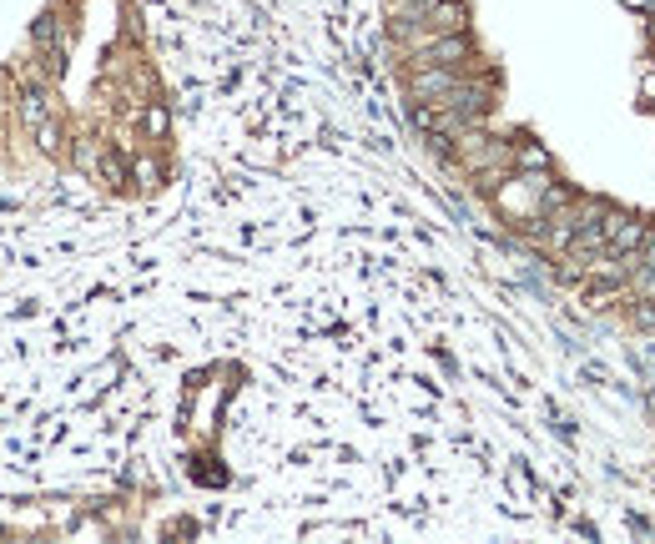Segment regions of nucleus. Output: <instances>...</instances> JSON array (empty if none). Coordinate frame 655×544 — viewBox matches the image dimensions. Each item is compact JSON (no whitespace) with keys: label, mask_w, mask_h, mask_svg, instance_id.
<instances>
[{"label":"nucleus","mask_w":655,"mask_h":544,"mask_svg":"<svg viewBox=\"0 0 655 544\" xmlns=\"http://www.w3.org/2000/svg\"><path fill=\"white\" fill-rule=\"evenodd\" d=\"M409 56H414V66H449V71H459V76H469V71L479 66L469 31H444V36H429V41H424L419 51H409Z\"/></svg>","instance_id":"1"},{"label":"nucleus","mask_w":655,"mask_h":544,"mask_svg":"<svg viewBox=\"0 0 655 544\" xmlns=\"http://www.w3.org/2000/svg\"><path fill=\"white\" fill-rule=\"evenodd\" d=\"M459 81H464V76L449 71V66H414V71H409V96H414L419 106H439Z\"/></svg>","instance_id":"2"},{"label":"nucleus","mask_w":655,"mask_h":544,"mask_svg":"<svg viewBox=\"0 0 655 544\" xmlns=\"http://www.w3.org/2000/svg\"><path fill=\"white\" fill-rule=\"evenodd\" d=\"M645 232H650V222H640V217H625L620 227H615V237H610V257H620V262H640V247H645Z\"/></svg>","instance_id":"3"},{"label":"nucleus","mask_w":655,"mask_h":544,"mask_svg":"<svg viewBox=\"0 0 655 544\" xmlns=\"http://www.w3.org/2000/svg\"><path fill=\"white\" fill-rule=\"evenodd\" d=\"M142 126H147V136H152V142H162V136L172 131V116H167V106H157V101H152V106L142 111Z\"/></svg>","instance_id":"4"},{"label":"nucleus","mask_w":655,"mask_h":544,"mask_svg":"<svg viewBox=\"0 0 655 544\" xmlns=\"http://www.w3.org/2000/svg\"><path fill=\"white\" fill-rule=\"evenodd\" d=\"M21 121H26L31 131H36L41 121H51V116H46V96H41V91H26V96H21Z\"/></svg>","instance_id":"5"},{"label":"nucleus","mask_w":655,"mask_h":544,"mask_svg":"<svg viewBox=\"0 0 655 544\" xmlns=\"http://www.w3.org/2000/svg\"><path fill=\"white\" fill-rule=\"evenodd\" d=\"M514 162H519L524 172H535V177H550V157H545L540 147H519V152H514Z\"/></svg>","instance_id":"6"},{"label":"nucleus","mask_w":655,"mask_h":544,"mask_svg":"<svg viewBox=\"0 0 655 544\" xmlns=\"http://www.w3.org/2000/svg\"><path fill=\"white\" fill-rule=\"evenodd\" d=\"M131 177H137L142 187H162V162L157 157H137V162H131Z\"/></svg>","instance_id":"7"},{"label":"nucleus","mask_w":655,"mask_h":544,"mask_svg":"<svg viewBox=\"0 0 655 544\" xmlns=\"http://www.w3.org/2000/svg\"><path fill=\"white\" fill-rule=\"evenodd\" d=\"M36 142H41V152L56 157V152H61V126H56V121H41V126H36Z\"/></svg>","instance_id":"8"},{"label":"nucleus","mask_w":655,"mask_h":544,"mask_svg":"<svg viewBox=\"0 0 655 544\" xmlns=\"http://www.w3.org/2000/svg\"><path fill=\"white\" fill-rule=\"evenodd\" d=\"M101 177H106V182H126L121 162H111V157H101Z\"/></svg>","instance_id":"9"},{"label":"nucleus","mask_w":655,"mask_h":544,"mask_svg":"<svg viewBox=\"0 0 655 544\" xmlns=\"http://www.w3.org/2000/svg\"><path fill=\"white\" fill-rule=\"evenodd\" d=\"M640 101H645V106H655V66H650V71H645V81H640Z\"/></svg>","instance_id":"10"},{"label":"nucleus","mask_w":655,"mask_h":544,"mask_svg":"<svg viewBox=\"0 0 655 544\" xmlns=\"http://www.w3.org/2000/svg\"><path fill=\"white\" fill-rule=\"evenodd\" d=\"M640 262H655V227L645 232V247H640Z\"/></svg>","instance_id":"11"},{"label":"nucleus","mask_w":655,"mask_h":544,"mask_svg":"<svg viewBox=\"0 0 655 544\" xmlns=\"http://www.w3.org/2000/svg\"><path fill=\"white\" fill-rule=\"evenodd\" d=\"M635 323H640V328H650V323H655V308H640V313H635Z\"/></svg>","instance_id":"12"}]
</instances>
